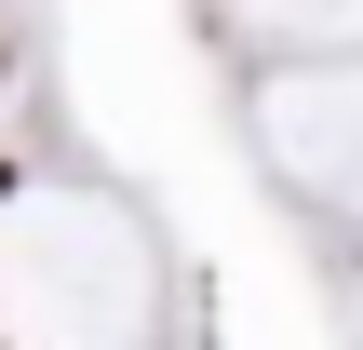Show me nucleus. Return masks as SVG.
I'll use <instances>...</instances> for the list:
<instances>
[{
	"label": "nucleus",
	"mask_w": 363,
	"mask_h": 350,
	"mask_svg": "<svg viewBox=\"0 0 363 350\" xmlns=\"http://www.w3.org/2000/svg\"><path fill=\"white\" fill-rule=\"evenodd\" d=\"M0 189H13V162H0Z\"/></svg>",
	"instance_id": "1"
}]
</instances>
